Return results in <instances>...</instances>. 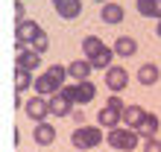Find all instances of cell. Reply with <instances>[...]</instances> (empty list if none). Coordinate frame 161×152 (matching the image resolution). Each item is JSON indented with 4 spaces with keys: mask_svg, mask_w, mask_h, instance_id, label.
<instances>
[{
    "mask_svg": "<svg viewBox=\"0 0 161 152\" xmlns=\"http://www.w3.org/2000/svg\"><path fill=\"white\" fill-rule=\"evenodd\" d=\"M114 53H117V59H132V56L138 53V41H135L132 35H117Z\"/></svg>",
    "mask_w": 161,
    "mask_h": 152,
    "instance_id": "12",
    "label": "cell"
},
{
    "mask_svg": "<svg viewBox=\"0 0 161 152\" xmlns=\"http://www.w3.org/2000/svg\"><path fill=\"white\" fill-rule=\"evenodd\" d=\"M35 91H38V97H47V100H50V97H56L62 88H59V85H56L47 73H41V76H35Z\"/></svg>",
    "mask_w": 161,
    "mask_h": 152,
    "instance_id": "14",
    "label": "cell"
},
{
    "mask_svg": "<svg viewBox=\"0 0 161 152\" xmlns=\"http://www.w3.org/2000/svg\"><path fill=\"white\" fill-rule=\"evenodd\" d=\"M155 132H158V114H153V111H149L147 117H144V123H141L138 135L144 138V140H149V138H155Z\"/></svg>",
    "mask_w": 161,
    "mask_h": 152,
    "instance_id": "19",
    "label": "cell"
},
{
    "mask_svg": "<svg viewBox=\"0 0 161 152\" xmlns=\"http://www.w3.org/2000/svg\"><path fill=\"white\" fill-rule=\"evenodd\" d=\"M97 3H103V6H106V3H111V0H97Z\"/></svg>",
    "mask_w": 161,
    "mask_h": 152,
    "instance_id": "31",
    "label": "cell"
},
{
    "mask_svg": "<svg viewBox=\"0 0 161 152\" xmlns=\"http://www.w3.org/2000/svg\"><path fill=\"white\" fill-rule=\"evenodd\" d=\"M114 59H117L114 47H108V44H106V50H103V53L97 56V59H88V62L94 64V70H111V68H114V64H111Z\"/></svg>",
    "mask_w": 161,
    "mask_h": 152,
    "instance_id": "17",
    "label": "cell"
},
{
    "mask_svg": "<svg viewBox=\"0 0 161 152\" xmlns=\"http://www.w3.org/2000/svg\"><path fill=\"white\" fill-rule=\"evenodd\" d=\"M135 9L144 18H153V0H135Z\"/></svg>",
    "mask_w": 161,
    "mask_h": 152,
    "instance_id": "23",
    "label": "cell"
},
{
    "mask_svg": "<svg viewBox=\"0 0 161 152\" xmlns=\"http://www.w3.org/2000/svg\"><path fill=\"white\" fill-rule=\"evenodd\" d=\"M106 106H111V108H117V111H123V108H126V102H123V100L117 97V94H111V97H108V102H106Z\"/></svg>",
    "mask_w": 161,
    "mask_h": 152,
    "instance_id": "27",
    "label": "cell"
},
{
    "mask_svg": "<svg viewBox=\"0 0 161 152\" xmlns=\"http://www.w3.org/2000/svg\"><path fill=\"white\" fill-rule=\"evenodd\" d=\"M94 97H97L94 82H76V106H85V102H91Z\"/></svg>",
    "mask_w": 161,
    "mask_h": 152,
    "instance_id": "20",
    "label": "cell"
},
{
    "mask_svg": "<svg viewBox=\"0 0 161 152\" xmlns=\"http://www.w3.org/2000/svg\"><path fill=\"white\" fill-rule=\"evenodd\" d=\"M30 85H35L32 79V70H24V68H15V91L18 94H24Z\"/></svg>",
    "mask_w": 161,
    "mask_h": 152,
    "instance_id": "21",
    "label": "cell"
},
{
    "mask_svg": "<svg viewBox=\"0 0 161 152\" xmlns=\"http://www.w3.org/2000/svg\"><path fill=\"white\" fill-rule=\"evenodd\" d=\"M144 152H161V140H158V138L144 140Z\"/></svg>",
    "mask_w": 161,
    "mask_h": 152,
    "instance_id": "25",
    "label": "cell"
},
{
    "mask_svg": "<svg viewBox=\"0 0 161 152\" xmlns=\"http://www.w3.org/2000/svg\"><path fill=\"white\" fill-rule=\"evenodd\" d=\"M138 129H129V126H117L108 132V146H114L117 152H135L138 146Z\"/></svg>",
    "mask_w": 161,
    "mask_h": 152,
    "instance_id": "2",
    "label": "cell"
},
{
    "mask_svg": "<svg viewBox=\"0 0 161 152\" xmlns=\"http://www.w3.org/2000/svg\"><path fill=\"white\" fill-rule=\"evenodd\" d=\"M138 82L141 85H147V88H153V85H158V79H161V70H158V64L155 62H147V64H141L138 68Z\"/></svg>",
    "mask_w": 161,
    "mask_h": 152,
    "instance_id": "8",
    "label": "cell"
},
{
    "mask_svg": "<svg viewBox=\"0 0 161 152\" xmlns=\"http://www.w3.org/2000/svg\"><path fill=\"white\" fill-rule=\"evenodd\" d=\"M149 111H144L141 106H126L123 108V126H129V129H141V123H144Z\"/></svg>",
    "mask_w": 161,
    "mask_h": 152,
    "instance_id": "13",
    "label": "cell"
},
{
    "mask_svg": "<svg viewBox=\"0 0 161 152\" xmlns=\"http://www.w3.org/2000/svg\"><path fill=\"white\" fill-rule=\"evenodd\" d=\"M44 73L50 76V79L59 85V88H64V85H68V68H64V64H50Z\"/></svg>",
    "mask_w": 161,
    "mask_h": 152,
    "instance_id": "22",
    "label": "cell"
},
{
    "mask_svg": "<svg viewBox=\"0 0 161 152\" xmlns=\"http://www.w3.org/2000/svg\"><path fill=\"white\" fill-rule=\"evenodd\" d=\"M153 18L161 21V0H153Z\"/></svg>",
    "mask_w": 161,
    "mask_h": 152,
    "instance_id": "29",
    "label": "cell"
},
{
    "mask_svg": "<svg viewBox=\"0 0 161 152\" xmlns=\"http://www.w3.org/2000/svg\"><path fill=\"white\" fill-rule=\"evenodd\" d=\"M97 123H100V129H117L120 123H123V111H117V108H111V106H103L100 108V114H97Z\"/></svg>",
    "mask_w": 161,
    "mask_h": 152,
    "instance_id": "6",
    "label": "cell"
},
{
    "mask_svg": "<svg viewBox=\"0 0 161 152\" xmlns=\"http://www.w3.org/2000/svg\"><path fill=\"white\" fill-rule=\"evenodd\" d=\"M24 111L30 114V120H35V123H47V117H50V100L47 97H38V94H35V97L30 100V102H24Z\"/></svg>",
    "mask_w": 161,
    "mask_h": 152,
    "instance_id": "4",
    "label": "cell"
},
{
    "mask_svg": "<svg viewBox=\"0 0 161 152\" xmlns=\"http://www.w3.org/2000/svg\"><path fill=\"white\" fill-rule=\"evenodd\" d=\"M73 108H76V106H73L70 100H64L62 94L50 97V111L56 114V117H70V114H73Z\"/></svg>",
    "mask_w": 161,
    "mask_h": 152,
    "instance_id": "15",
    "label": "cell"
},
{
    "mask_svg": "<svg viewBox=\"0 0 161 152\" xmlns=\"http://www.w3.org/2000/svg\"><path fill=\"white\" fill-rule=\"evenodd\" d=\"M91 70H94V64H91L88 59H73V62L68 64V76H70L73 82H88Z\"/></svg>",
    "mask_w": 161,
    "mask_h": 152,
    "instance_id": "7",
    "label": "cell"
},
{
    "mask_svg": "<svg viewBox=\"0 0 161 152\" xmlns=\"http://www.w3.org/2000/svg\"><path fill=\"white\" fill-rule=\"evenodd\" d=\"M53 6H56V15L64 21H70L82 12V0H53Z\"/></svg>",
    "mask_w": 161,
    "mask_h": 152,
    "instance_id": "10",
    "label": "cell"
},
{
    "mask_svg": "<svg viewBox=\"0 0 161 152\" xmlns=\"http://www.w3.org/2000/svg\"><path fill=\"white\" fill-rule=\"evenodd\" d=\"M103 50H106L103 38H97V35H85V38H82V53H85V59H97Z\"/></svg>",
    "mask_w": 161,
    "mask_h": 152,
    "instance_id": "16",
    "label": "cell"
},
{
    "mask_svg": "<svg viewBox=\"0 0 161 152\" xmlns=\"http://www.w3.org/2000/svg\"><path fill=\"white\" fill-rule=\"evenodd\" d=\"M126 85H129V70H126V68L114 64L111 70H106V88H108L111 94H120Z\"/></svg>",
    "mask_w": 161,
    "mask_h": 152,
    "instance_id": "5",
    "label": "cell"
},
{
    "mask_svg": "<svg viewBox=\"0 0 161 152\" xmlns=\"http://www.w3.org/2000/svg\"><path fill=\"white\" fill-rule=\"evenodd\" d=\"M38 64H41V53H35L32 47H26V50H18V56H15V68L35 70Z\"/></svg>",
    "mask_w": 161,
    "mask_h": 152,
    "instance_id": "9",
    "label": "cell"
},
{
    "mask_svg": "<svg viewBox=\"0 0 161 152\" xmlns=\"http://www.w3.org/2000/svg\"><path fill=\"white\" fill-rule=\"evenodd\" d=\"M70 144L76 146L79 152H88V149L103 144V129L100 126H76L70 132Z\"/></svg>",
    "mask_w": 161,
    "mask_h": 152,
    "instance_id": "1",
    "label": "cell"
},
{
    "mask_svg": "<svg viewBox=\"0 0 161 152\" xmlns=\"http://www.w3.org/2000/svg\"><path fill=\"white\" fill-rule=\"evenodd\" d=\"M155 35H158V38H161V21H158V26H155Z\"/></svg>",
    "mask_w": 161,
    "mask_h": 152,
    "instance_id": "30",
    "label": "cell"
},
{
    "mask_svg": "<svg viewBox=\"0 0 161 152\" xmlns=\"http://www.w3.org/2000/svg\"><path fill=\"white\" fill-rule=\"evenodd\" d=\"M73 120H76V126H88V123H85V111L82 108H73V114H70Z\"/></svg>",
    "mask_w": 161,
    "mask_h": 152,
    "instance_id": "28",
    "label": "cell"
},
{
    "mask_svg": "<svg viewBox=\"0 0 161 152\" xmlns=\"http://www.w3.org/2000/svg\"><path fill=\"white\" fill-rule=\"evenodd\" d=\"M123 15H126V12H123V6H120V3H106V6H103V12H100L103 24H111V26L120 24V21H123Z\"/></svg>",
    "mask_w": 161,
    "mask_h": 152,
    "instance_id": "18",
    "label": "cell"
},
{
    "mask_svg": "<svg viewBox=\"0 0 161 152\" xmlns=\"http://www.w3.org/2000/svg\"><path fill=\"white\" fill-rule=\"evenodd\" d=\"M38 35H44V30L35 21H30V18L21 21V24H15V47L18 50H26V44H32Z\"/></svg>",
    "mask_w": 161,
    "mask_h": 152,
    "instance_id": "3",
    "label": "cell"
},
{
    "mask_svg": "<svg viewBox=\"0 0 161 152\" xmlns=\"http://www.w3.org/2000/svg\"><path fill=\"white\" fill-rule=\"evenodd\" d=\"M15 21H18V24H21V21H26V6L21 3V0L15 3Z\"/></svg>",
    "mask_w": 161,
    "mask_h": 152,
    "instance_id": "26",
    "label": "cell"
},
{
    "mask_svg": "<svg viewBox=\"0 0 161 152\" xmlns=\"http://www.w3.org/2000/svg\"><path fill=\"white\" fill-rule=\"evenodd\" d=\"M32 138H35L38 146H50L53 140H56V126H53V123H35Z\"/></svg>",
    "mask_w": 161,
    "mask_h": 152,
    "instance_id": "11",
    "label": "cell"
},
{
    "mask_svg": "<svg viewBox=\"0 0 161 152\" xmlns=\"http://www.w3.org/2000/svg\"><path fill=\"white\" fill-rule=\"evenodd\" d=\"M47 47H50V38H47V35H38V38L32 41V50H35V53H44Z\"/></svg>",
    "mask_w": 161,
    "mask_h": 152,
    "instance_id": "24",
    "label": "cell"
}]
</instances>
